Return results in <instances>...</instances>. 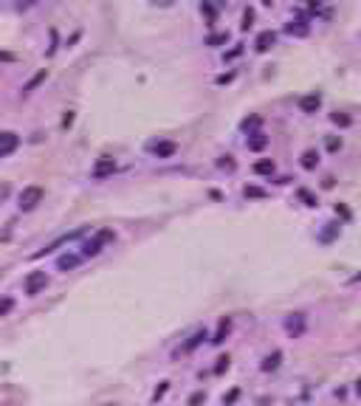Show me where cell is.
<instances>
[{"mask_svg":"<svg viewBox=\"0 0 361 406\" xmlns=\"http://www.w3.org/2000/svg\"><path fill=\"white\" fill-rule=\"evenodd\" d=\"M113 237H116L113 229H102V232H96L88 243H82V257H96L107 243H113Z\"/></svg>","mask_w":361,"mask_h":406,"instance_id":"obj_1","label":"cell"},{"mask_svg":"<svg viewBox=\"0 0 361 406\" xmlns=\"http://www.w3.org/2000/svg\"><path fill=\"white\" fill-rule=\"evenodd\" d=\"M43 203V189L40 186H26V189L20 192V209L23 212H31Z\"/></svg>","mask_w":361,"mask_h":406,"instance_id":"obj_2","label":"cell"},{"mask_svg":"<svg viewBox=\"0 0 361 406\" xmlns=\"http://www.w3.org/2000/svg\"><path fill=\"white\" fill-rule=\"evenodd\" d=\"M45 288H48V277H45V271H31V274L26 277V294L28 296L43 294Z\"/></svg>","mask_w":361,"mask_h":406,"instance_id":"obj_3","label":"cell"},{"mask_svg":"<svg viewBox=\"0 0 361 406\" xmlns=\"http://www.w3.org/2000/svg\"><path fill=\"white\" fill-rule=\"evenodd\" d=\"M17 147H20V136L11 133V130H3V133H0V158L11 156Z\"/></svg>","mask_w":361,"mask_h":406,"instance_id":"obj_4","label":"cell"},{"mask_svg":"<svg viewBox=\"0 0 361 406\" xmlns=\"http://www.w3.org/2000/svg\"><path fill=\"white\" fill-rule=\"evenodd\" d=\"M147 150L155 158H172L178 153V144L175 141H152V144H147Z\"/></svg>","mask_w":361,"mask_h":406,"instance_id":"obj_5","label":"cell"},{"mask_svg":"<svg viewBox=\"0 0 361 406\" xmlns=\"http://www.w3.org/2000/svg\"><path fill=\"white\" fill-rule=\"evenodd\" d=\"M85 232H88V229L82 226V229H76V232H71V234H65V237H60V240H54L51 245H45L43 251H37V254H34V259H40V257H45V254H51V251H57L60 245H65V243H71V240H76V237H82Z\"/></svg>","mask_w":361,"mask_h":406,"instance_id":"obj_6","label":"cell"},{"mask_svg":"<svg viewBox=\"0 0 361 406\" xmlns=\"http://www.w3.org/2000/svg\"><path fill=\"white\" fill-rule=\"evenodd\" d=\"M285 330H288L293 338H299L302 333H305V316H302V313H291V316L285 319Z\"/></svg>","mask_w":361,"mask_h":406,"instance_id":"obj_7","label":"cell"},{"mask_svg":"<svg viewBox=\"0 0 361 406\" xmlns=\"http://www.w3.org/2000/svg\"><path fill=\"white\" fill-rule=\"evenodd\" d=\"M113 172H116L113 158H99L96 166H93V178H96V181H102V178H107V175H113Z\"/></svg>","mask_w":361,"mask_h":406,"instance_id":"obj_8","label":"cell"},{"mask_svg":"<svg viewBox=\"0 0 361 406\" xmlns=\"http://www.w3.org/2000/svg\"><path fill=\"white\" fill-rule=\"evenodd\" d=\"M299 107H302V113H316L319 107H322V96H319V93L302 96V99H299Z\"/></svg>","mask_w":361,"mask_h":406,"instance_id":"obj_9","label":"cell"},{"mask_svg":"<svg viewBox=\"0 0 361 406\" xmlns=\"http://www.w3.org/2000/svg\"><path fill=\"white\" fill-rule=\"evenodd\" d=\"M274 43H277V34H274V31H260V34H257V43H254V45H257V51H260V54H265Z\"/></svg>","mask_w":361,"mask_h":406,"instance_id":"obj_10","label":"cell"},{"mask_svg":"<svg viewBox=\"0 0 361 406\" xmlns=\"http://www.w3.org/2000/svg\"><path fill=\"white\" fill-rule=\"evenodd\" d=\"M285 31H288V34H293V37H308L310 26L305 23V20H291V23L285 26Z\"/></svg>","mask_w":361,"mask_h":406,"instance_id":"obj_11","label":"cell"},{"mask_svg":"<svg viewBox=\"0 0 361 406\" xmlns=\"http://www.w3.org/2000/svg\"><path fill=\"white\" fill-rule=\"evenodd\" d=\"M203 338H209V333H206V330H198V333H195V336L189 338V341H186V344L181 347V350H178L175 355H181V353H192V350H195V347H198V344H201Z\"/></svg>","mask_w":361,"mask_h":406,"instance_id":"obj_12","label":"cell"},{"mask_svg":"<svg viewBox=\"0 0 361 406\" xmlns=\"http://www.w3.org/2000/svg\"><path fill=\"white\" fill-rule=\"evenodd\" d=\"M79 259H82V254H65V257L57 259V268H60V271H71V268L79 265Z\"/></svg>","mask_w":361,"mask_h":406,"instance_id":"obj_13","label":"cell"},{"mask_svg":"<svg viewBox=\"0 0 361 406\" xmlns=\"http://www.w3.org/2000/svg\"><path fill=\"white\" fill-rule=\"evenodd\" d=\"M229 330H231V319L229 316H223L220 325H217V333H215V338H212V344H220L223 338L229 336Z\"/></svg>","mask_w":361,"mask_h":406,"instance_id":"obj_14","label":"cell"},{"mask_svg":"<svg viewBox=\"0 0 361 406\" xmlns=\"http://www.w3.org/2000/svg\"><path fill=\"white\" fill-rule=\"evenodd\" d=\"M268 147V136L265 133H251V139H248V150H254V153H260V150Z\"/></svg>","mask_w":361,"mask_h":406,"instance_id":"obj_15","label":"cell"},{"mask_svg":"<svg viewBox=\"0 0 361 406\" xmlns=\"http://www.w3.org/2000/svg\"><path fill=\"white\" fill-rule=\"evenodd\" d=\"M223 6V0H203V6H201V11L206 14L209 20H215L217 17V9Z\"/></svg>","mask_w":361,"mask_h":406,"instance_id":"obj_16","label":"cell"},{"mask_svg":"<svg viewBox=\"0 0 361 406\" xmlns=\"http://www.w3.org/2000/svg\"><path fill=\"white\" fill-rule=\"evenodd\" d=\"M336 237H339V223H327L319 234V243H333Z\"/></svg>","mask_w":361,"mask_h":406,"instance_id":"obj_17","label":"cell"},{"mask_svg":"<svg viewBox=\"0 0 361 406\" xmlns=\"http://www.w3.org/2000/svg\"><path fill=\"white\" fill-rule=\"evenodd\" d=\"M302 166H305V169H316L319 166V153L316 150H305V153H302Z\"/></svg>","mask_w":361,"mask_h":406,"instance_id":"obj_18","label":"cell"},{"mask_svg":"<svg viewBox=\"0 0 361 406\" xmlns=\"http://www.w3.org/2000/svg\"><path fill=\"white\" fill-rule=\"evenodd\" d=\"M280 361H282V353H280V350H274V353H271V355H268V358L263 361V370H265V372L277 370V367H280Z\"/></svg>","mask_w":361,"mask_h":406,"instance_id":"obj_19","label":"cell"},{"mask_svg":"<svg viewBox=\"0 0 361 406\" xmlns=\"http://www.w3.org/2000/svg\"><path fill=\"white\" fill-rule=\"evenodd\" d=\"M254 172H257V175H274V161H271V158H263V161H257V164H254Z\"/></svg>","mask_w":361,"mask_h":406,"instance_id":"obj_20","label":"cell"},{"mask_svg":"<svg viewBox=\"0 0 361 406\" xmlns=\"http://www.w3.org/2000/svg\"><path fill=\"white\" fill-rule=\"evenodd\" d=\"M43 79H45V71H40V74H34V77H31V79H28V82H26V85H23V93H31V90H34V87L40 85V82H43Z\"/></svg>","mask_w":361,"mask_h":406,"instance_id":"obj_21","label":"cell"},{"mask_svg":"<svg viewBox=\"0 0 361 406\" xmlns=\"http://www.w3.org/2000/svg\"><path fill=\"white\" fill-rule=\"evenodd\" d=\"M11 308H14V299L11 296H0V316L11 313Z\"/></svg>","mask_w":361,"mask_h":406,"instance_id":"obj_22","label":"cell"},{"mask_svg":"<svg viewBox=\"0 0 361 406\" xmlns=\"http://www.w3.org/2000/svg\"><path fill=\"white\" fill-rule=\"evenodd\" d=\"M299 200L305 203V206H316V195L308 192V189H299Z\"/></svg>","mask_w":361,"mask_h":406,"instance_id":"obj_23","label":"cell"},{"mask_svg":"<svg viewBox=\"0 0 361 406\" xmlns=\"http://www.w3.org/2000/svg\"><path fill=\"white\" fill-rule=\"evenodd\" d=\"M226 40H229L226 31H223V34H209V37H206V45H223Z\"/></svg>","mask_w":361,"mask_h":406,"instance_id":"obj_24","label":"cell"},{"mask_svg":"<svg viewBox=\"0 0 361 406\" xmlns=\"http://www.w3.org/2000/svg\"><path fill=\"white\" fill-rule=\"evenodd\" d=\"M246 198H265V195H268V192L265 189H260V186H246Z\"/></svg>","mask_w":361,"mask_h":406,"instance_id":"obj_25","label":"cell"},{"mask_svg":"<svg viewBox=\"0 0 361 406\" xmlns=\"http://www.w3.org/2000/svg\"><path fill=\"white\" fill-rule=\"evenodd\" d=\"M330 121H333V124H339V127H347V124H350V116H344V113H333V116H330Z\"/></svg>","mask_w":361,"mask_h":406,"instance_id":"obj_26","label":"cell"},{"mask_svg":"<svg viewBox=\"0 0 361 406\" xmlns=\"http://www.w3.org/2000/svg\"><path fill=\"white\" fill-rule=\"evenodd\" d=\"M229 355H220V358H217V367H215V372H223V370H229Z\"/></svg>","mask_w":361,"mask_h":406,"instance_id":"obj_27","label":"cell"},{"mask_svg":"<svg viewBox=\"0 0 361 406\" xmlns=\"http://www.w3.org/2000/svg\"><path fill=\"white\" fill-rule=\"evenodd\" d=\"M339 147H342V139H336V136H330V139H327V150H330V153H336Z\"/></svg>","mask_w":361,"mask_h":406,"instance_id":"obj_28","label":"cell"},{"mask_svg":"<svg viewBox=\"0 0 361 406\" xmlns=\"http://www.w3.org/2000/svg\"><path fill=\"white\" fill-rule=\"evenodd\" d=\"M203 401H206V395H203V392H195V395L189 398V406H201Z\"/></svg>","mask_w":361,"mask_h":406,"instance_id":"obj_29","label":"cell"},{"mask_svg":"<svg viewBox=\"0 0 361 406\" xmlns=\"http://www.w3.org/2000/svg\"><path fill=\"white\" fill-rule=\"evenodd\" d=\"M251 23H254V11L248 9L246 14H243V28H251Z\"/></svg>","mask_w":361,"mask_h":406,"instance_id":"obj_30","label":"cell"},{"mask_svg":"<svg viewBox=\"0 0 361 406\" xmlns=\"http://www.w3.org/2000/svg\"><path fill=\"white\" fill-rule=\"evenodd\" d=\"M71 124H73V113H71V110H68V113H65V116H62V127L68 130V127H71Z\"/></svg>","mask_w":361,"mask_h":406,"instance_id":"obj_31","label":"cell"},{"mask_svg":"<svg viewBox=\"0 0 361 406\" xmlns=\"http://www.w3.org/2000/svg\"><path fill=\"white\" fill-rule=\"evenodd\" d=\"M234 79V74H223V77H217V85H226V82H231Z\"/></svg>","mask_w":361,"mask_h":406,"instance_id":"obj_32","label":"cell"},{"mask_svg":"<svg viewBox=\"0 0 361 406\" xmlns=\"http://www.w3.org/2000/svg\"><path fill=\"white\" fill-rule=\"evenodd\" d=\"M220 166H223V169H234V161H231V158L226 156V158H223V161H220Z\"/></svg>","mask_w":361,"mask_h":406,"instance_id":"obj_33","label":"cell"},{"mask_svg":"<svg viewBox=\"0 0 361 406\" xmlns=\"http://www.w3.org/2000/svg\"><path fill=\"white\" fill-rule=\"evenodd\" d=\"M9 198V183H3V186H0V200H6Z\"/></svg>","mask_w":361,"mask_h":406,"instance_id":"obj_34","label":"cell"},{"mask_svg":"<svg viewBox=\"0 0 361 406\" xmlns=\"http://www.w3.org/2000/svg\"><path fill=\"white\" fill-rule=\"evenodd\" d=\"M240 51H243V48H231V51L226 54V60H234V57H240Z\"/></svg>","mask_w":361,"mask_h":406,"instance_id":"obj_35","label":"cell"},{"mask_svg":"<svg viewBox=\"0 0 361 406\" xmlns=\"http://www.w3.org/2000/svg\"><path fill=\"white\" fill-rule=\"evenodd\" d=\"M34 3H37V0H17L20 9H26V6H34Z\"/></svg>","mask_w":361,"mask_h":406,"instance_id":"obj_36","label":"cell"},{"mask_svg":"<svg viewBox=\"0 0 361 406\" xmlns=\"http://www.w3.org/2000/svg\"><path fill=\"white\" fill-rule=\"evenodd\" d=\"M356 392H359V395H361V378H359V384H356Z\"/></svg>","mask_w":361,"mask_h":406,"instance_id":"obj_37","label":"cell"},{"mask_svg":"<svg viewBox=\"0 0 361 406\" xmlns=\"http://www.w3.org/2000/svg\"><path fill=\"white\" fill-rule=\"evenodd\" d=\"M319 3H322V0H310V6H319Z\"/></svg>","mask_w":361,"mask_h":406,"instance_id":"obj_38","label":"cell"},{"mask_svg":"<svg viewBox=\"0 0 361 406\" xmlns=\"http://www.w3.org/2000/svg\"><path fill=\"white\" fill-rule=\"evenodd\" d=\"M107 406H113V404H107Z\"/></svg>","mask_w":361,"mask_h":406,"instance_id":"obj_39","label":"cell"}]
</instances>
